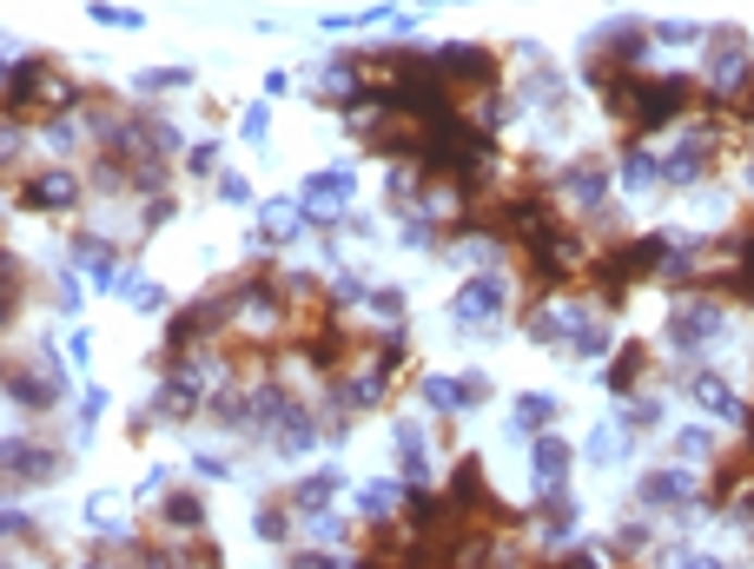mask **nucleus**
I'll return each instance as SVG.
<instances>
[{
  "label": "nucleus",
  "instance_id": "obj_38",
  "mask_svg": "<svg viewBox=\"0 0 754 569\" xmlns=\"http://www.w3.org/2000/svg\"><path fill=\"white\" fill-rule=\"evenodd\" d=\"M87 14H94L100 27H126V34H133V27H146V14H139V8H113V0H94Z\"/></svg>",
  "mask_w": 754,
  "mask_h": 569
},
{
  "label": "nucleus",
  "instance_id": "obj_29",
  "mask_svg": "<svg viewBox=\"0 0 754 569\" xmlns=\"http://www.w3.org/2000/svg\"><path fill=\"white\" fill-rule=\"evenodd\" d=\"M616 418H622V431L648 437V431H662V424H668V404H662V397H642V391H635V397H622V411H616Z\"/></svg>",
  "mask_w": 754,
  "mask_h": 569
},
{
  "label": "nucleus",
  "instance_id": "obj_14",
  "mask_svg": "<svg viewBox=\"0 0 754 569\" xmlns=\"http://www.w3.org/2000/svg\"><path fill=\"white\" fill-rule=\"evenodd\" d=\"M351 491V477H345V463H318V470H305L292 491H285V504L298 510V517H311V510H331Z\"/></svg>",
  "mask_w": 754,
  "mask_h": 569
},
{
  "label": "nucleus",
  "instance_id": "obj_41",
  "mask_svg": "<svg viewBox=\"0 0 754 569\" xmlns=\"http://www.w3.org/2000/svg\"><path fill=\"white\" fill-rule=\"evenodd\" d=\"M8 543H40V523H34V517H27L21 504L8 510Z\"/></svg>",
  "mask_w": 754,
  "mask_h": 569
},
{
  "label": "nucleus",
  "instance_id": "obj_33",
  "mask_svg": "<svg viewBox=\"0 0 754 569\" xmlns=\"http://www.w3.org/2000/svg\"><path fill=\"white\" fill-rule=\"evenodd\" d=\"M648 34H655V47H695V40H708L702 21H648Z\"/></svg>",
  "mask_w": 754,
  "mask_h": 569
},
{
  "label": "nucleus",
  "instance_id": "obj_40",
  "mask_svg": "<svg viewBox=\"0 0 754 569\" xmlns=\"http://www.w3.org/2000/svg\"><path fill=\"white\" fill-rule=\"evenodd\" d=\"M165 219H180V199H173V193H152V199L139 206V232H152V225H165Z\"/></svg>",
  "mask_w": 754,
  "mask_h": 569
},
{
  "label": "nucleus",
  "instance_id": "obj_5",
  "mask_svg": "<svg viewBox=\"0 0 754 569\" xmlns=\"http://www.w3.org/2000/svg\"><path fill=\"white\" fill-rule=\"evenodd\" d=\"M635 504H642L648 517H682V510H695V504H708V497H702V477H695L689 463H655V470L635 477Z\"/></svg>",
  "mask_w": 754,
  "mask_h": 569
},
{
  "label": "nucleus",
  "instance_id": "obj_44",
  "mask_svg": "<svg viewBox=\"0 0 754 569\" xmlns=\"http://www.w3.org/2000/svg\"><path fill=\"white\" fill-rule=\"evenodd\" d=\"M165 483H173V470H165V463H159V470H146V477H139V497H152V491H165Z\"/></svg>",
  "mask_w": 754,
  "mask_h": 569
},
{
  "label": "nucleus",
  "instance_id": "obj_27",
  "mask_svg": "<svg viewBox=\"0 0 754 569\" xmlns=\"http://www.w3.org/2000/svg\"><path fill=\"white\" fill-rule=\"evenodd\" d=\"M186 87H193V66H146V73H133V94H139V100L186 94Z\"/></svg>",
  "mask_w": 754,
  "mask_h": 569
},
{
  "label": "nucleus",
  "instance_id": "obj_21",
  "mask_svg": "<svg viewBox=\"0 0 754 569\" xmlns=\"http://www.w3.org/2000/svg\"><path fill=\"white\" fill-rule=\"evenodd\" d=\"M351 497H358V517L378 530L384 517H404V497H410V483H404V477H371V483H358Z\"/></svg>",
  "mask_w": 754,
  "mask_h": 569
},
{
  "label": "nucleus",
  "instance_id": "obj_25",
  "mask_svg": "<svg viewBox=\"0 0 754 569\" xmlns=\"http://www.w3.org/2000/svg\"><path fill=\"white\" fill-rule=\"evenodd\" d=\"M292 504L285 497H259V510H251V530H259V543H272V549H292Z\"/></svg>",
  "mask_w": 754,
  "mask_h": 569
},
{
  "label": "nucleus",
  "instance_id": "obj_4",
  "mask_svg": "<svg viewBox=\"0 0 754 569\" xmlns=\"http://www.w3.org/2000/svg\"><path fill=\"white\" fill-rule=\"evenodd\" d=\"M503 318H510V279L503 272H470L450 292V324L457 332H496Z\"/></svg>",
  "mask_w": 754,
  "mask_h": 569
},
{
  "label": "nucleus",
  "instance_id": "obj_3",
  "mask_svg": "<svg viewBox=\"0 0 754 569\" xmlns=\"http://www.w3.org/2000/svg\"><path fill=\"white\" fill-rule=\"evenodd\" d=\"M609 186H616V166H609L603 152H582V159H569V166L549 173L556 206H569L576 219H596V212L609 206Z\"/></svg>",
  "mask_w": 754,
  "mask_h": 569
},
{
  "label": "nucleus",
  "instance_id": "obj_16",
  "mask_svg": "<svg viewBox=\"0 0 754 569\" xmlns=\"http://www.w3.org/2000/svg\"><path fill=\"white\" fill-rule=\"evenodd\" d=\"M655 364V351H648V338H622L616 351H609V364H603V391L609 397H635L642 391V371Z\"/></svg>",
  "mask_w": 754,
  "mask_h": 569
},
{
  "label": "nucleus",
  "instance_id": "obj_45",
  "mask_svg": "<svg viewBox=\"0 0 754 569\" xmlns=\"http://www.w3.org/2000/svg\"><path fill=\"white\" fill-rule=\"evenodd\" d=\"M741 186H747V193H754V159H747V166H741Z\"/></svg>",
  "mask_w": 754,
  "mask_h": 569
},
{
  "label": "nucleus",
  "instance_id": "obj_37",
  "mask_svg": "<svg viewBox=\"0 0 754 569\" xmlns=\"http://www.w3.org/2000/svg\"><path fill=\"white\" fill-rule=\"evenodd\" d=\"M212 199H219V206H259V193H251L245 173H219V180H212Z\"/></svg>",
  "mask_w": 754,
  "mask_h": 569
},
{
  "label": "nucleus",
  "instance_id": "obj_28",
  "mask_svg": "<svg viewBox=\"0 0 754 569\" xmlns=\"http://www.w3.org/2000/svg\"><path fill=\"white\" fill-rule=\"evenodd\" d=\"M324 298H331V311H364L371 285H364L351 265H331V279H324Z\"/></svg>",
  "mask_w": 754,
  "mask_h": 569
},
{
  "label": "nucleus",
  "instance_id": "obj_6",
  "mask_svg": "<svg viewBox=\"0 0 754 569\" xmlns=\"http://www.w3.org/2000/svg\"><path fill=\"white\" fill-rule=\"evenodd\" d=\"M87 180H79L73 166H40V173H21V186H14V199H21V212H47V219H66V212H79L87 206Z\"/></svg>",
  "mask_w": 754,
  "mask_h": 569
},
{
  "label": "nucleus",
  "instance_id": "obj_7",
  "mask_svg": "<svg viewBox=\"0 0 754 569\" xmlns=\"http://www.w3.org/2000/svg\"><path fill=\"white\" fill-rule=\"evenodd\" d=\"M431 53H437V73L450 79V94H496V79H503L496 47H477V40H444V47H431Z\"/></svg>",
  "mask_w": 754,
  "mask_h": 569
},
{
  "label": "nucleus",
  "instance_id": "obj_43",
  "mask_svg": "<svg viewBox=\"0 0 754 569\" xmlns=\"http://www.w3.org/2000/svg\"><path fill=\"white\" fill-rule=\"evenodd\" d=\"M66 358H73L79 371H87V364H94V345H87V332H73V338H66Z\"/></svg>",
  "mask_w": 754,
  "mask_h": 569
},
{
  "label": "nucleus",
  "instance_id": "obj_9",
  "mask_svg": "<svg viewBox=\"0 0 754 569\" xmlns=\"http://www.w3.org/2000/svg\"><path fill=\"white\" fill-rule=\"evenodd\" d=\"M582 318V298H563V292H536L523 305V338L543 345V351H569V332Z\"/></svg>",
  "mask_w": 754,
  "mask_h": 569
},
{
  "label": "nucleus",
  "instance_id": "obj_12",
  "mask_svg": "<svg viewBox=\"0 0 754 569\" xmlns=\"http://www.w3.org/2000/svg\"><path fill=\"white\" fill-rule=\"evenodd\" d=\"M576 491H569V483H563V491H536V504H530V530H536V543L556 556L569 536H576Z\"/></svg>",
  "mask_w": 754,
  "mask_h": 569
},
{
  "label": "nucleus",
  "instance_id": "obj_42",
  "mask_svg": "<svg viewBox=\"0 0 754 569\" xmlns=\"http://www.w3.org/2000/svg\"><path fill=\"white\" fill-rule=\"evenodd\" d=\"M193 470H199V477H232L238 463H232V457H219V450H199V457H193Z\"/></svg>",
  "mask_w": 754,
  "mask_h": 569
},
{
  "label": "nucleus",
  "instance_id": "obj_8",
  "mask_svg": "<svg viewBox=\"0 0 754 569\" xmlns=\"http://www.w3.org/2000/svg\"><path fill=\"white\" fill-rule=\"evenodd\" d=\"M66 477V450L60 444H40V437H8V491H40V483H60Z\"/></svg>",
  "mask_w": 754,
  "mask_h": 569
},
{
  "label": "nucleus",
  "instance_id": "obj_24",
  "mask_svg": "<svg viewBox=\"0 0 754 569\" xmlns=\"http://www.w3.org/2000/svg\"><path fill=\"white\" fill-rule=\"evenodd\" d=\"M635 450V431H622V418H609V424H596L590 437H582V457H590L596 470H609V463H622Z\"/></svg>",
  "mask_w": 754,
  "mask_h": 569
},
{
  "label": "nucleus",
  "instance_id": "obj_22",
  "mask_svg": "<svg viewBox=\"0 0 754 569\" xmlns=\"http://www.w3.org/2000/svg\"><path fill=\"white\" fill-rule=\"evenodd\" d=\"M159 530L165 536H206V497L193 483H180L173 497H159Z\"/></svg>",
  "mask_w": 754,
  "mask_h": 569
},
{
  "label": "nucleus",
  "instance_id": "obj_30",
  "mask_svg": "<svg viewBox=\"0 0 754 569\" xmlns=\"http://www.w3.org/2000/svg\"><path fill=\"white\" fill-rule=\"evenodd\" d=\"M305 536H311V549H345V536H351V517L331 504V510H311L305 517Z\"/></svg>",
  "mask_w": 754,
  "mask_h": 569
},
{
  "label": "nucleus",
  "instance_id": "obj_11",
  "mask_svg": "<svg viewBox=\"0 0 754 569\" xmlns=\"http://www.w3.org/2000/svg\"><path fill=\"white\" fill-rule=\"evenodd\" d=\"M251 212H259V232H251V252H279V246H298V238H305V225H311L305 199H259Z\"/></svg>",
  "mask_w": 754,
  "mask_h": 569
},
{
  "label": "nucleus",
  "instance_id": "obj_19",
  "mask_svg": "<svg viewBox=\"0 0 754 569\" xmlns=\"http://www.w3.org/2000/svg\"><path fill=\"white\" fill-rule=\"evenodd\" d=\"M569 470H576V450H569L556 431L530 437V477H536V491H563V483H569Z\"/></svg>",
  "mask_w": 754,
  "mask_h": 569
},
{
  "label": "nucleus",
  "instance_id": "obj_1",
  "mask_svg": "<svg viewBox=\"0 0 754 569\" xmlns=\"http://www.w3.org/2000/svg\"><path fill=\"white\" fill-rule=\"evenodd\" d=\"M721 332H728V311H721L715 292H682L676 305H668V318H662V345L676 351L682 364H695L702 351H715Z\"/></svg>",
  "mask_w": 754,
  "mask_h": 569
},
{
  "label": "nucleus",
  "instance_id": "obj_23",
  "mask_svg": "<svg viewBox=\"0 0 754 569\" xmlns=\"http://www.w3.org/2000/svg\"><path fill=\"white\" fill-rule=\"evenodd\" d=\"M556 418H563V404L549 391H523L517 411H510V431L517 437H543V431H556Z\"/></svg>",
  "mask_w": 754,
  "mask_h": 569
},
{
  "label": "nucleus",
  "instance_id": "obj_17",
  "mask_svg": "<svg viewBox=\"0 0 754 569\" xmlns=\"http://www.w3.org/2000/svg\"><path fill=\"white\" fill-rule=\"evenodd\" d=\"M616 351V332H609V311L596 298H582V318H576V332H569V358H590V364H609Z\"/></svg>",
  "mask_w": 754,
  "mask_h": 569
},
{
  "label": "nucleus",
  "instance_id": "obj_20",
  "mask_svg": "<svg viewBox=\"0 0 754 569\" xmlns=\"http://www.w3.org/2000/svg\"><path fill=\"white\" fill-rule=\"evenodd\" d=\"M689 397L702 404L708 418H721V424H747V404L728 391V378H721V371H689Z\"/></svg>",
  "mask_w": 754,
  "mask_h": 569
},
{
  "label": "nucleus",
  "instance_id": "obj_32",
  "mask_svg": "<svg viewBox=\"0 0 754 569\" xmlns=\"http://www.w3.org/2000/svg\"><path fill=\"white\" fill-rule=\"evenodd\" d=\"M364 311L384 324V332H391V324H404V311H410V298L397 292V285H371V298H364Z\"/></svg>",
  "mask_w": 754,
  "mask_h": 569
},
{
  "label": "nucleus",
  "instance_id": "obj_15",
  "mask_svg": "<svg viewBox=\"0 0 754 569\" xmlns=\"http://www.w3.org/2000/svg\"><path fill=\"white\" fill-rule=\"evenodd\" d=\"M417 404H424L431 418H463V411H477V391H470V378L424 371V378H417Z\"/></svg>",
  "mask_w": 754,
  "mask_h": 569
},
{
  "label": "nucleus",
  "instance_id": "obj_26",
  "mask_svg": "<svg viewBox=\"0 0 754 569\" xmlns=\"http://www.w3.org/2000/svg\"><path fill=\"white\" fill-rule=\"evenodd\" d=\"M668 450H676V463H721V444H715V431L708 424H682L676 437H668Z\"/></svg>",
  "mask_w": 754,
  "mask_h": 569
},
{
  "label": "nucleus",
  "instance_id": "obj_13",
  "mask_svg": "<svg viewBox=\"0 0 754 569\" xmlns=\"http://www.w3.org/2000/svg\"><path fill=\"white\" fill-rule=\"evenodd\" d=\"M391 463L404 483H431V424L424 418H391Z\"/></svg>",
  "mask_w": 754,
  "mask_h": 569
},
{
  "label": "nucleus",
  "instance_id": "obj_18",
  "mask_svg": "<svg viewBox=\"0 0 754 569\" xmlns=\"http://www.w3.org/2000/svg\"><path fill=\"white\" fill-rule=\"evenodd\" d=\"M616 180H622L629 193H662V186H668V173H662V146H655V139H629V152L616 159Z\"/></svg>",
  "mask_w": 754,
  "mask_h": 569
},
{
  "label": "nucleus",
  "instance_id": "obj_2",
  "mask_svg": "<svg viewBox=\"0 0 754 569\" xmlns=\"http://www.w3.org/2000/svg\"><path fill=\"white\" fill-rule=\"evenodd\" d=\"M66 397V371L47 345H27V358H8V404H21L27 418L53 411V404Z\"/></svg>",
  "mask_w": 754,
  "mask_h": 569
},
{
  "label": "nucleus",
  "instance_id": "obj_36",
  "mask_svg": "<svg viewBox=\"0 0 754 569\" xmlns=\"http://www.w3.org/2000/svg\"><path fill=\"white\" fill-rule=\"evenodd\" d=\"M0 279H8V305H0V318L14 324V311H21V298H27V265L8 252V259H0Z\"/></svg>",
  "mask_w": 754,
  "mask_h": 569
},
{
  "label": "nucleus",
  "instance_id": "obj_47",
  "mask_svg": "<svg viewBox=\"0 0 754 569\" xmlns=\"http://www.w3.org/2000/svg\"><path fill=\"white\" fill-rule=\"evenodd\" d=\"M747 139H754V126H747Z\"/></svg>",
  "mask_w": 754,
  "mask_h": 569
},
{
  "label": "nucleus",
  "instance_id": "obj_39",
  "mask_svg": "<svg viewBox=\"0 0 754 569\" xmlns=\"http://www.w3.org/2000/svg\"><path fill=\"white\" fill-rule=\"evenodd\" d=\"M238 139H245V146H265V139H272V113H265V107H245V113H238Z\"/></svg>",
  "mask_w": 754,
  "mask_h": 569
},
{
  "label": "nucleus",
  "instance_id": "obj_46",
  "mask_svg": "<svg viewBox=\"0 0 754 569\" xmlns=\"http://www.w3.org/2000/svg\"><path fill=\"white\" fill-rule=\"evenodd\" d=\"M747 437H754V411H747Z\"/></svg>",
  "mask_w": 754,
  "mask_h": 569
},
{
  "label": "nucleus",
  "instance_id": "obj_31",
  "mask_svg": "<svg viewBox=\"0 0 754 569\" xmlns=\"http://www.w3.org/2000/svg\"><path fill=\"white\" fill-rule=\"evenodd\" d=\"M397 246H410V252H444L437 219H431V212H397Z\"/></svg>",
  "mask_w": 754,
  "mask_h": 569
},
{
  "label": "nucleus",
  "instance_id": "obj_10",
  "mask_svg": "<svg viewBox=\"0 0 754 569\" xmlns=\"http://www.w3.org/2000/svg\"><path fill=\"white\" fill-rule=\"evenodd\" d=\"M298 199H305L311 225H345V212H351V199H358V180H351L345 166H324V173H311V180L298 186Z\"/></svg>",
  "mask_w": 754,
  "mask_h": 569
},
{
  "label": "nucleus",
  "instance_id": "obj_35",
  "mask_svg": "<svg viewBox=\"0 0 754 569\" xmlns=\"http://www.w3.org/2000/svg\"><path fill=\"white\" fill-rule=\"evenodd\" d=\"M285 569H358V556H345V549H292Z\"/></svg>",
  "mask_w": 754,
  "mask_h": 569
},
{
  "label": "nucleus",
  "instance_id": "obj_34",
  "mask_svg": "<svg viewBox=\"0 0 754 569\" xmlns=\"http://www.w3.org/2000/svg\"><path fill=\"white\" fill-rule=\"evenodd\" d=\"M219 139H199V146H186V159H180V173H193V180H219Z\"/></svg>",
  "mask_w": 754,
  "mask_h": 569
}]
</instances>
